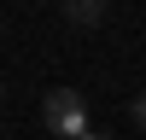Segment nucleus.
Wrapping results in <instances>:
<instances>
[{
	"label": "nucleus",
	"mask_w": 146,
	"mask_h": 140,
	"mask_svg": "<svg viewBox=\"0 0 146 140\" xmlns=\"http://www.w3.org/2000/svg\"><path fill=\"white\" fill-rule=\"evenodd\" d=\"M41 123L53 128V134H64V140H82L88 134V99H82L76 88H53L41 99Z\"/></svg>",
	"instance_id": "obj_1"
},
{
	"label": "nucleus",
	"mask_w": 146,
	"mask_h": 140,
	"mask_svg": "<svg viewBox=\"0 0 146 140\" xmlns=\"http://www.w3.org/2000/svg\"><path fill=\"white\" fill-rule=\"evenodd\" d=\"M64 18L76 23V29H100V18H105V0H70V6H64Z\"/></svg>",
	"instance_id": "obj_2"
},
{
	"label": "nucleus",
	"mask_w": 146,
	"mask_h": 140,
	"mask_svg": "<svg viewBox=\"0 0 146 140\" xmlns=\"http://www.w3.org/2000/svg\"><path fill=\"white\" fill-rule=\"evenodd\" d=\"M135 123L146 128V93H140V99H135Z\"/></svg>",
	"instance_id": "obj_3"
},
{
	"label": "nucleus",
	"mask_w": 146,
	"mask_h": 140,
	"mask_svg": "<svg viewBox=\"0 0 146 140\" xmlns=\"http://www.w3.org/2000/svg\"><path fill=\"white\" fill-rule=\"evenodd\" d=\"M82 140H111V134H82Z\"/></svg>",
	"instance_id": "obj_4"
}]
</instances>
